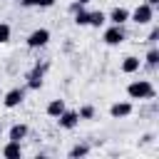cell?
Segmentation results:
<instances>
[{
  "mask_svg": "<svg viewBox=\"0 0 159 159\" xmlns=\"http://www.w3.org/2000/svg\"><path fill=\"white\" fill-rule=\"evenodd\" d=\"M77 2H80V5H87V2H89V0H77Z\"/></svg>",
  "mask_w": 159,
  "mask_h": 159,
  "instance_id": "cell-27",
  "label": "cell"
},
{
  "mask_svg": "<svg viewBox=\"0 0 159 159\" xmlns=\"http://www.w3.org/2000/svg\"><path fill=\"white\" fill-rule=\"evenodd\" d=\"M27 134H30V127H27L25 122H15V124H10V129H7V139H15V142H22Z\"/></svg>",
  "mask_w": 159,
  "mask_h": 159,
  "instance_id": "cell-11",
  "label": "cell"
},
{
  "mask_svg": "<svg viewBox=\"0 0 159 159\" xmlns=\"http://www.w3.org/2000/svg\"><path fill=\"white\" fill-rule=\"evenodd\" d=\"M22 7H37V0H17Z\"/></svg>",
  "mask_w": 159,
  "mask_h": 159,
  "instance_id": "cell-23",
  "label": "cell"
},
{
  "mask_svg": "<svg viewBox=\"0 0 159 159\" xmlns=\"http://www.w3.org/2000/svg\"><path fill=\"white\" fill-rule=\"evenodd\" d=\"M132 112H134V104L132 102H112L109 104V117L112 119H127Z\"/></svg>",
  "mask_w": 159,
  "mask_h": 159,
  "instance_id": "cell-7",
  "label": "cell"
},
{
  "mask_svg": "<svg viewBox=\"0 0 159 159\" xmlns=\"http://www.w3.org/2000/svg\"><path fill=\"white\" fill-rule=\"evenodd\" d=\"M57 124H60V129H75L77 124H80V114H77V109H65L60 117H57Z\"/></svg>",
  "mask_w": 159,
  "mask_h": 159,
  "instance_id": "cell-9",
  "label": "cell"
},
{
  "mask_svg": "<svg viewBox=\"0 0 159 159\" xmlns=\"http://www.w3.org/2000/svg\"><path fill=\"white\" fill-rule=\"evenodd\" d=\"M139 67H142V60H139L137 55H127V57L119 62V72H122V75H134V72H139Z\"/></svg>",
  "mask_w": 159,
  "mask_h": 159,
  "instance_id": "cell-10",
  "label": "cell"
},
{
  "mask_svg": "<svg viewBox=\"0 0 159 159\" xmlns=\"http://www.w3.org/2000/svg\"><path fill=\"white\" fill-rule=\"evenodd\" d=\"M142 65L149 67V70H157V67H159V47H157V45H149V50H147Z\"/></svg>",
  "mask_w": 159,
  "mask_h": 159,
  "instance_id": "cell-14",
  "label": "cell"
},
{
  "mask_svg": "<svg viewBox=\"0 0 159 159\" xmlns=\"http://www.w3.org/2000/svg\"><path fill=\"white\" fill-rule=\"evenodd\" d=\"M25 94H27V87H12V89H7L5 97H2V107H5V109L20 107V104L25 102Z\"/></svg>",
  "mask_w": 159,
  "mask_h": 159,
  "instance_id": "cell-6",
  "label": "cell"
},
{
  "mask_svg": "<svg viewBox=\"0 0 159 159\" xmlns=\"http://www.w3.org/2000/svg\"><path fill=\"white\" fill-rule=\"evenodd\" d=\"M144 42H147V45H157V42H159V25H152V30H149V35H147Z\"/></svg>",
  "mask_w": 159,
  "mask_h": 159,
  "instance_id": "cell-20",
  "label": "cell"
},
{
  "mask_svg": "<svg viewBox=\"0 0 159 159\" xmlns=\"http://www.w3.org/2000/svg\"><path fill=\"white\" fill-rule=\"evenodd\" d=\"M154 139H157V137H154V132H147V134H142V137H139V144L144 147V144H152Z\"/></svg>",
  "mask_w": 159,
  "mask_h": 159,
  "instance_id": "cell-21",
  "label": "cell"
},
{
  "mask_svg": "<svg viewBox=\"0 0 159 159\" xmlns=\"http://www.w3.org/2000/svg\"><path fill=\"white\" fill-rule=\"evenodd\" d=\"M65 109H67L65 99H60V97H57V99H50V102H47V107H45V114H47V117H52V119H57V117H60Z\"/></svg>",
  "mask_w": 159,
  "mask_h": 159,
  "instance_id": "cell-13",
  "label": "cell"
},
{
  "mask_svg": "<svg viewBox=\"0 0 159 159\" xmlns=\"http://www.w3.org/2000/svg\"><path fill=\"white\" fill-rule=\"evenodd\" d=\"M72 22L77 27H89V10L87 7H80L77 12H72Z\"/></svg>",
  "mask_w": 159,
  "mask_h": 159,
  "instance_id": "cell-16",
  "label": "cell"
},
{
  "mask_svg": "<svg viewBox=\"0 0 159 159\" xmlns=\"http://www.w3.org/2000/svg\"><path fill=\"white\" fill-rule=\"evenodd\" d=\"M50 40H52V32H50L47 27H35V30L25 37V45H27L30 50H42V47L50 45Z\"/></svg>",
  "mask_w": 159,
  "mask_h": 159,
  "instance_id": "cell-3",
  "label": "cell"
},
{
  "mask_svg": "<svg viewBox=\"0 0 159 159\" xmlns=\"http://www.w3.org/2000/svg\"><path fill=\"white\" fill-rule=\"evenodd\" d=\"M89 149H92V147H89L87 142H77L75 147H70L67 157H70V159H82V157H87V154H89Z\"/></svg>",
  "mask_w": 159,
  "mask_h": 159,
  "instance_id": "cell-15",
  "label": "cell"
},
{
  "mask_svg": "<svg viewBox=\"0 0 159 159\" xmlns=\"http://www.w3.org/2000/svg\"><path fill=\"white\" fill-rule=\"evenodd\" d=\"M127 40V32H124V25H109L104 32H102V42L107 47H117Z\"/></svg>",
  "mask_w": 159,
  "mask_h": 159,
  "instance_id": "cell-5",
  "label": "cell"
},
{
  "mask_svg": "<svg viewBox=\"0 0 159 159\" xmlns=\"http://www.w3.org/2000/svg\"><path fill=\"white\" fill-rule=\"evenodd\" d=\"M10 35H12V27H10L7 22H0V45L10 42Z\"/></svg>",
  "mask_w": 159,
  "mask_h": 159,
  "instance_id": "cell-19",
  "label": "cell"
},
{
  "mask_svg": "<svg viewBox=\"0 0 159 159\" xmlns=\"http://www.w3.org/2000/svg\"><path fill=\"white\" fill-rule=\"evenodd\" d=\"M129 22L134 25H152L154 22V7L147 2H139L134 10H129Z\"/></svg>",
  "mask_w": 159,
  "mask_h": 159,
  "instance_id": "cell-4",
  "label": "cell"
},
{
  "mask_svg": "<svg viewBox=\"0 0 159 159\" xmlns=\"http://www.w3.org/2000/svg\"><path fill=\"white\" fill-rule=\"evenodd\" d=\"M77 114H80V122H89L97 117V109H94V104H82L77 109Z\"/></svg>",
  "mask_w": 159,
  "mask_h": 159,
  "instance_id": "cell-18",
  "label": "cell"
},
{
  "mask_svg": "<svg viewBox=\"0 0 159 159\" xmlns=\"http://www.w3.org/2000/svg\"><path fill=\"white\" fill-rule=\"evenodd\" d=\"M47 70H50V62H40V60H37V62L25 72V87H27V89H40V87L45 84Z\"/></svg>",
  "mask_w": 159,
  "mask_h": 159,
  "instance_id": "cell-2",
  "label": "cell"
},
{
  "mask_svg": "<svg viewBox=\"0 0 159 159\" xmlns=\"http://www.w3.org/2000/svg\"><path fill=\"white\" fill-rule=\"evenodd\" d=\"M80 7H84V5H80V2H77V0H75V2H70V12H77V10H80Z\"/></svg>",
  "mask_w": 159,
  "mask_h": 159,
  "instance_id": "cell-24",
  "label": "cell"
},
{
  "mask_svg": "<svg viewBox=\"0 0 159 159\" xmlns=\"http://www.w3.org/2000/svg\"><path fill=\"white\" fill-rule=\"evenodd\" d=\"M127 97L129 99H139V102H152L157 97V89L149 80H134L127 84Z\"/></svg>",
  "mask_w": 159,
  "mask_h": 159,
  "instance_id": "cell-1",
  "label": "cell"
},
{
  "mask_svg": "<svg viewBox=\"0 0 159 159\" xmlns=\"http://www.w3.org/2000/svg\"><path fill=\"white\" fill-rule=\"evenodd\" d=\"M57 0H37V7H52Z\"/></svg>",
  "mask_w": 159,
  "mask_h": 159,
  "instance_id": "cell-22",
  "label": "cell"
},
{
  "mask_svg": "<svg viewBox=\"0 0 159 159\" xmlns=\"http://www.w3.org/2000/svg\"><path fill=\"white\" fill-rule=\"evenodd\" d=\"M0 2H2V0H0Z\"/></svg>",
  "mask_w": 159,
  "mask_h": 159,
  "instance_id": "cell-28",
  "label": "cell"
},
{
  "mask_svg": "<svg viewBox=\"0 0 159 159\" xmlns=\"http://www.w3.org/2000/svg\"><path fill=\"white\" fill-rule=\"evenodd\" d=\"M2 157H5V159H20V157H22V142L7 139L5 147H2Z\"/></svg>",
  "mask_w": 159,
  "mask_h": 159,
  "instance_id": "cell-12",
  "label": "cell"
},
{
  "mask_svg": "<svg viewBox=\"0 0 159 159\" xmlns=\"http://www.w3.org/2000/svg\"><path fill=\"white\" fill-rule=\"evenodd\" d=\"M144 2H147V5H152V7H157V5H159V0H144Z\"/></svg>",
  "mask_w": 159,
  "mask_h": 159,
  "instance_id": "cell-25",
  "label": "cell"
},
{
  "mask_svg": "<svg viewBox=\"0 0 159 159\" xmlns=\"http://www.w3.org/2000/svg\"><path fill=\"white\" fill-rule=\"evenodd\" d=\"M107 22L109 25H124V22H129V7H124V5L112 7L107 12Z\"/></svg>",
  "mask_w": 159,
  "mask_h": 159,
  "instance_id": "cell-8",
  "label": "cell"
},
{
  "mask_svg": "<svg viewBox=\"0 0 159 159\" xmlns=\"http://www.w3.org/2000/svg\"><path fill=\"white\" fill-rule=\"evenodd\" d=\"M2 132H5V124H2V122H0V137H2Z\"/></svg>",
  "mask_w": 159,
  "mask_h": 159,
  "instance_id": "cell-26",
  "label": "cell"
},
{
  "mask_svg": "<svg viewBox=\"0 0 159 159\" xmlns=\"http://www.w3.org/2000/svg\"><path fill=\"white\" fill-rule=\"evenodd\" d=\"M104 25H107V12L92 10L89 12V27H104Z\"/></svg>",
  "mask_w": 159,
  "mask_h": 159,
  "instance_id": "cell-17",
  "label": "cell"
}]
</instances>
